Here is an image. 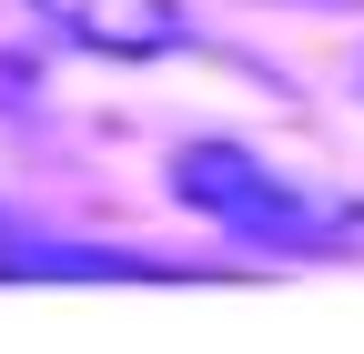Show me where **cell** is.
<instances>
[{
  "label": "cell",
  "mask_w": 364,
  "mask_h": 354,
  "mask_svg": "<svg viewBox=\"0 0 364 354\" xmlns=\"http://www.w3.org/2000/svg\"><path fill=\"white\" fill-rule=\"evenodd\" d=\"M172 193L193 203L213 233L273 243V253H324V243H354L364 233V213L344 193H314L304 172L263 162L253 142H182L172 152Z\"/></svg>",
  "instance_id": "cell-1"
},
{
  "label": "cell",
  "mask_w": 364,
  "mask_h": 354,
  "mask_svg": "<svg viewBox=\"0 0 364 354\" xmlns=\"http://www.w3.org/2000/svg\"><path fill=\"white\" fill-rule=\"evenodd\" d=\"M71 51H102V61H162L193 41V11L182 0H31Z\"/></svg>",
  "instance_id": "cell-2"
},
{
  "label": "cell",
  "mask_w": 364,
  "mask_h": 354,
  "mask_svg": "<svg viewBox=\"0 0 364 354\" xmlns=\"http://www.w3.org/2000/svg\"><path fill=\"white\" fill-rule=\"evenodd\" d=\"M0 243H11V223H0Z\"/></svg>",
  "instance_id": "cell-3"
}]
</instances>
